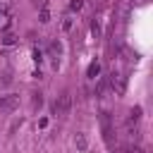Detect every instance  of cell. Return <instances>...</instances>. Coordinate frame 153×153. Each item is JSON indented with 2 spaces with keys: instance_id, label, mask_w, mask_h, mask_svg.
Returning <instances> with one entry per match:
<instances>
[{
  "instance_id": "1",
  "label": "cell",
  "mask_w": 153,
  "mask_h": 153,
  "mask_svg": "<svg viewBox=\"0 0 153 153\" xmlns=\"http://www.w3.org/2000/svg\"><path fill=\"white\" fill-rule=\"evenodd\" d=\"M69 108H72V96H69V93L57 96V100L53 103V112H55L57 117H65V115L69 112Z\"/></svg>"
},
{
  "instance_id": "2",
  "label": "cell",
  "mask_w": 153,
  "mask_h": 153,
  "mask_svg": "<svg viewBox=\"0 0 153 153\" xmlns=\"http://www.w3.org/2000/svg\"><path fill=\"white\" fill-rule=\"evenodd\" d=\"M17 105H19V98L17 96H2L0 98V110L2 112H12Z\"/></svg>"
},
{
  "instance_id": "3",
  "label": "cell",
  "mask_w": 153,
  "mask_h": 153,
  "mask_svg": "<svg viewBox=\"0 0 153 153\" xmlns=\"http://www.w3.org/2000/svg\"><path fill=\"white\" fill-rule=\"evenodd\" d=\"M139 120H141V108L136 105V108H131V112H129V117H127V129L136 127V124H139Z\"/></svg>"
},
{
  "instance_id": "4",
  "label": "cell",
  "mask_w": 153,
  "mask_h": 153,
  "mask_svg": "<svg viewBox=\"0 0 153 153\" xmlns=\"http://www.w3.org/2000/svg\"><path fill=\"white\" fill-rule=\"evenodd\" d=\"M98 72H100V65H98V62H91V65H88L86 76H88V79H96V76H98Z\"/></svg>"
},
{
  "instance_id": "5",
  "label": "cell",
  "mask_w": 153,
  "mask_h": 153,
  "mask_svg": "<svg viewBox=\"0 0 153 153\" xmlns=\"http://www.w3.org/2000/svg\"><path fill=\"white\" fill-rule=\"evenodd\" d=\"M50 55H53V57H57V55H60V43H55V41L50 43Z\"/></svg>"
},
{
  "instance_id": "6",
  "label": "cell",
  "mask_w": 153,
  "mask_h": 153,
  "mask_svg": "<svg viewBox=\"0 0 153 153\" xmlns=\"http://www.w3.org/2000/svg\"><path fill=\"white\" fill-rule=\"evenodd\" d=\"M81 5H84L81 0H72V2H69V10H81Z\"/></svg>"
},
{
  "instance_id": "7",
  "label": "cell",
  "mask_w": 153,
  "mask_h": 153,
  "mask_svg": "<svg viewBox=\"0 0 153 153\" xmlns=\"http://www.w3.org/2000/svg\"><path fill=\"white\" fill-rule=\"evenodd\" d=\"M2 43H5V45H12V43H14V36H12V33H7V36L2 38Z\"/></svg>"
},
{
  "instance_id": "8",
  "label": "cell",
  "mask_w": 153,
  "mask_h": 153,
  "mask_svg": "<svg viewBox=\"0 0 153 153\" xmlns=\"http://www.w3.org/2000/svg\"><path fill=\"white\" fill-rule=\"evenodd\" d=\"M62 29H65V31H69V29H72V19H69V17L62 22Z\"/></svg>"
},
{
  "instance_id": "9",
  "label": "cell",
  "mask_w": 153,
  "mask_h": 153,
  "mask_svg": "<svg viewBox=\"0 0 153 153\" xmlns=\"http://www.w3.org/2000/svg\"><path fill=\"white\" fill-rule=\"evenodd\" d=\"M76 143H79V148H86V139H84V136H81V134H79V136H76Z\"/></svg>"
},
{
  "instance_id": "10",
  "label": "cell",
  "mask_w": 153,
  "mask_h": 153,
  "mask_svg": "<svg viewBox=\"0 0 153 153\" xmlns=\"http://www.w3.org/2000/svg\"><path fill=\"white\" fill-rule=\"evenodd\" d=\"M41 22H48V7L41 10Z\"/></svg>"
},
{
  "instance_id": "11",
  "label": "cell",
  "mask_w": 153,
  "mask_h": 153,
  "mask_svg": "<svg viewBox=\"0 0 153 153\" xmlns=\"http://www.w3.org/2000/svg\"><path fill=\"white\" fill-rule=\"evenodd\" d=\"M41 103H43V98H41V93H36L33 96V105H41Z\"/></svg>"
},
{
  "instance_id": "12",
  "label": "cell",
  "mask_w": 153,
  "mask_h": 153,
  "mask_svg": "<svg viewBox=\"0 0 153 153\" xmlns=\"http://www.w3.org/2000/svg\"><path fill=\"white\" fill-rule=\"evenodd\" d=\"M139 2H146V0H139Z\"/></svg>"
}]
</instances>
